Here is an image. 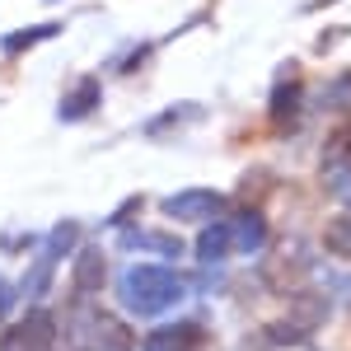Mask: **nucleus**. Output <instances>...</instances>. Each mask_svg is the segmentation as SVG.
I'll return each mask as SVG.
<instances>
[{
  "instance_id": "nucleus-5",
  "label": "nucleus",
  "mask_w": 351,
  "mask_h": 351,
  "mask_svg": "<svg viewBox=\"0 0 351 351\" xmlns=\"http://www.w3.org/2000/svg\"><path fill=\"white\" fill-rule=\"evenodd\" d=\"M202 347H206V332H202V324L188 319V324H169L160 332H150L141 351H202Z\"/></svg>"
},
{
  "instance_id": "nucleus-6",
  "label": "nucleus",
  "mask_w": 351,
  "mask_h": 351,
  "mask_svg": "<svg viewBox=\"0 0 351 351\" xmlns=\"http://www.w3.org/2000/svg\"><path fill=\"white\" fill-rule=\"evenodd\" d=\"M104 276H108V263H104V253H99V248H80V253H75V271H71V291H75V300L99 295Z\"/></svg>"
},
{
  "instance_id": "nucleus-12",
  "label": "nucleus",
  "mask_w": 351,
  "mask_h": 351,
  "mask_svg": "<svg viewBox=\"0 0 351 351\" xmlns=\"http://www.w3.org/2000/svg\"><path fill=\"white\" fill-rule=\"evenodd\" d=\"M52 253H43V258H38V263H33V271H28L24 276V295H43V291H47V281H52Z\"/></svg>"
},
{
  "instance_id": "nucleus-8",
  "label": "nucleus",
  "mask_w": 351,
  "mask_h": 351,
  "mask_svg": "<svg viewBox=\"0 0 351 351\" xmlns=\"http://www.w3.org/2000/svg\"><path fill=\"white\" fill-rule=\"evenodd\" d=\"M234 253V234H230V220H206L202 239H197V258L202 263H220Z\"/></svg>"
},
{
  "instance_id": "nucleus-11",
  "label": "nucleus",
  "mask_w": 351,
  "mask_h": 351,
  "mask_svg": "<svg viewBox=\"0 0 351 351\" xmlns=\"http://www.w3.org/2000/svg\"><path fill=\"white\" fill-rule=\"evenodd\" d=\"M52 33H61V24H38L33 33H10V38L0 43V47H5L10 56H19V52H28L33 43H43V38H52Z\"/></svg>"
},
{
  "instance_id": "nucleus-15",
  "label": "nucleus",
  "mask_w": 351,
  "mask_h": 351,
  "mask_svg": "<svg viewBox=\"0 0 351 351\" xmlns=\"http://www.w3.org/2000/svg\"><path fill=\"white\" fill-rule=\"evenodd\" d=\"M10 304H14V286H10V281L0 276V319L10 314Z\"/></svg>"
},
{
  "instance_id": "nucleus-7",
  "label": "nucleus",
  "mask_w": 351,
  "mask_h": 351,
  "mask_svg": "<svg viewBox=\"0 0 351 351\" xmlns=\"http://www.w3.org/2000/svg\"><path fill=\"white\" fill-rule=\"evenodd\" d=\"M99 99H104V84H99V75H84V80H75V89L61 99V122H84L89 112L99 108Z\"/></svg>"
},
{
  "instance_id": "nucleus-4",
  "label": "nucleus",
  "mask_w": 351,
  "mask_h": 351,
  "mask_svg": "<svg viewBox=\"0 0 351 351\" xmlns=\"http://www.w3.org/2000/svg\"><path fill=\"white\" fill-rule=\"evenodd\" d=\"M5 351H56V319L47 314V309L28 314L24 324L14 328V337H10Z\"/></svg>"
},
{
  "instance_id": "nucleus-9",
  "label": "nucleus",
  "mask_w": 351,
  "mask_h": 351,
  "mask_svg": "<svg viewBox=\"0 0 351 351\" xmlns=\"http://www.w3.org/2000/svg\"><path fill=\"white\" fill-rule=\"evenodd\" d=\"M230 234H234V253H258L263 243H267V225L258 211H243L234 225H230Z\"/></svg>"
},
{
  "instance_id": "nucleus-10",
  "label": "nucleus",
  "mask_w": 351,
  "mask_h": 351,
  "mask_svg": "<svg viewBox=\"0 0 351 351\" xmlns=\"http://www.w3.org/2000/svg\"><path fill=\"white\" fill-rule=\"evenodd\" d=\"M324 248L337 258H351V216H337L324 225Z\"/></svg>"
},
{
  "instance_id": "nucleus-14",
  "label": "nucleus",
  "mask_w": 351,
  "mask_h": 351,
  "mask_svg": "<svg viewBox=\"0 0 351 351\" xmlns=\"http://www.w3.org/2000/svg\"><path fill=\"white\" fill-rule=\"evenodd\" d=\"M75 239H80V225H71V220H66V225H56V230H52V239H47V248H52V258H61V253H71V248H75Z\"/></svg>"
},
{
  "instance_id": "nucleus-3",
  "label": "nucleus",
  "mask_w": 351,
  "mask_h": 351,
  "mask_svg": "<svg viewBox=\"0 0 351 351\" xmlns=\"http://www.w3.org/2000/svg\"><path fill=\"white\" fill-rule=\"evenodd\" d=\"M164 216L173 220H188V225H206V220H220L225 216V197L211 188H188V192H173L164 202Z\"/></svg>"
},
{
  "instance_id": "nucleus-1",
  "label": "nucleus",
  "mask_w": 351,
  "mask_h": 351,
  "mask_svg": "<svg viewBox=\"0 0 351 351\" xmlns=\"http://www.w3.org/2000/svg\"><path fill=\"white\" fill-rule=\"evenodd\" d=\"M188 295V286H183V276L169 267H127L117 276V300L132 309L136 319H150V314H164V309H173L178 300Z\"/></svg>"
},
{
  "instance_id": "nucleus-13",
  "label": "nucleus",
  "mask_w": 351,
  "mask_h": 351,
  "mask_svg": "<svg viewBox=\"0 0 351 351\" xmlns=\"http://www.w3.org/2000/svg\"><path fill=\"white\" fill-rule=\"evenodd\" d=\"M295 108H300V84L291 80L271 94V117H295Z\"/></svg>"
},
{
  "instance_id": "nucleus-2",
  "label": "nucleus",
  "mask_w": 351,
  "mask_h": 351,
  "mask_svg": "<svg viewBox=\"0 0 351 351\" xmlns=\"http://www.w3.org/2000/svg\"><path fill=\"white\" fill-rule=\"evenodd\" d=\"M61 337L71 351H136V337L122 319L104 314L99 304H71L61 319Z\"/></svg>"
}]
</instances>
